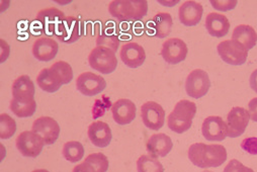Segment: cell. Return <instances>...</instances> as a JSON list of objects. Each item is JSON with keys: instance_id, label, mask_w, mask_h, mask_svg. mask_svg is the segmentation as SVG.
Returning a JSON list of instances; mask_svg holds the SVG:
<instances>
[{"instance_id": "44dd1931", "label": "cell", "mask_w": 257, "mask_h": 172, "mask_svg": "<svg viewBox=\"0 0 257 172\" xmlns=\"http://www.w3.org/2000/svg\"><path fill=\"white\" fill-rule=\"evenodd\" d=\"M35 85L29 75H22L18 77L13 84L14 99L19 101H33L35 100Z\"/></svg>"}, {"instance_id": "f35d334b", "label": "cell", "mask_w": 257, "mask_h": 172, "mask_svg": "<svg viewBox=\"0 0 257 172\" xmlns=\"http://www.w3.org/2000/svg\"><path fill=\"white\" fill-rule=\"evenodd\" d=\"M7 47H8V44L5 42V40H2V49H3V52H2V59H4L5 53H6V55H7V58L10 56V47L6 50Z\"/></svg>"}, {"instance_id": "9c48e42d", "label": "cell", "mask_w": 257, "mask_h": 172, "mask_svg": "<svg viewBox=\"0 0 257 172\" xmlns=\"http://www.w3.org/2000/svg\"><path fill=\"white\" fill-rule=\"evenodd\" d=\"M66 19L60 10L55 8H50L42 10L38 13L36 17V24H38L39 30L45 35L55 36L57 27Z\"/></svg>"}, {"instance_id": "5b68a950", "label": "cell", "mask_w": 257, "mask_h": 172, "mask_svg": "<svg viewBox=\"0 0 257 172\" xmlns=\"http://www.w3.org/2000/svg\"><path fill=\"white\" fill-rule=\"evenodd\" d=\"M217 51L224 62L234 66L244 64L248 57V51L234 40L221 42L217 47Z\"/></svg>"}, {"instance_id": "6da1fadb", "label": "cell", "mask_w": 257, "mask_h": 172, "mask_svg": "<svg viewBox=\"0 0 257 172\" xmlns=\"http://www.w3.org/2000/svg\"><path fill=\"white\" fill-rule=\"evenodd\" d=\"M188 158L192 164L201 168L219 167L226 162L227 151L222 145L196 143L189 147Z\"/></svg>"}, {"instance_id": "ab89813d", "label": "cell", "mask_w": 257, "mask_h": 172, "mask_svg": "<svg viewBox=\"0 0 257 172\" xmlns=\"http://www.w3.org/2000/svg\"><path fill=\"white\" fill-rule=\"evenodd\" d=\"M33 172H50V171H48V170H46V169H36V170H34Z\"/></svg>"}, {"instance_id": "f1b7e54d", "label": "cell", "mask_w": 257, "mask_h": 172, "mask_svg": "<svg viewBox=\"0 0 257 172\" xmlns=\"http://www.w3.org/2000/svg\"><path fill=\"white\" fill-rule=\"evenodd\" d=\"M11 109L19 118H30L36 112L37 102L36 100L19 101L13 98L11 101Z\"/></svg>"}, {"instance_id": "3957f363", "label": "cell", "mask_w": 257, "mask_h": 172, "mask_svg": "<svg viewBox=\"0 0 257 172\" xmlns=\"http://www.w3.org/2000/svg\"><path fill=\"white\" fill-rule=\"evenodd\" d=\"M197 113V104L194 101L182 99L178 101L167 119L168 128L177 134L188 131Z\"/></svg>"}, {"instance_id": "ac0fdd59", "label": "cell", "mask_w": 257, "mask_h": 172, "mask_svg": "<svg viewBox=\"0 0 257 172\" xmlns=\"http://www.w3.org/2000/svg\"><path fill=\"white\" fill-rule=\"evenodd\" d=\"M58 43L48 37H43L35 41L32 53L35 58L42 62H48L53 60L58 54Z\"/></svg>"}, {"instance_id": "836d02e7", "label": "cell", "mask_w": 257, "mask_h": 172, "mask_svg": "<svg viewBox=\"0 0 257 172\" xmlns=\"http://www.w3.org/2000/svg\"><path fill=\"white\" fill-rule=\"evenodd\" d=\"M211 5L212 7L220 12H230L234 10L237 6V0H225V2H222V0H211Z\"/></svg>"}, {"instance_id": "1f68e13d", "label": "cell", "mask_w": 257, "mask_h": 172, "mask_svg": "<svg viewBox=\"0 0 257 172\" xmlns=\"http://www.w3.org/2000/svg\"><path fill=\"white\" fill-rule=\"evenodd\" d=\"M119 38L115 34H109L107 32L101 33L96 39V47L102 46L111 49L114 53L119 47Z\"/></svg>"}, {"instance_id": "30bf717a", "label": "cell", "mask_w": 257, "mask_h": 172, "mask_svg": "<svg viewBox=\"0 0 257 172\" xmlns=\"http://www.w3.org/2000/svg\"><path fill=\"white\" fill-rule=\"evenodd\" d=\"M141 118L148 129L159 131L164 126L165 110L159 103L147 101L141 106Z\"/></svg>"}, {"instance_id": "83f0119b", "label": "cell", "mask_w": 257, "mask_h": 172, "mask_svg": "<svg viewBox=\"0 0 257 172\" xmlns=\"http://www.w3.org/2000/svg\"><path fill=\"white\" fill-rule=\"evenodd\" d=\"M63 156L71 163L79 162L84 156L83 145L78 141H69L63 147Z\"/></svg>"}, {"instance_id": "4316f807", "label": "cell", "mask_w": 257, "mask_h": 172, "mask_svg": "<svg viewBox=\"0 0 257 172\" xmlns=\"http://www.w3.org/2000/svg\"><path fill=\"white\" fill-rule=\"evenodd\" d=\"M153 29L155 33V37L159 39H164L168 35H170L173 21L172 17L167 13H159L153 18Z\"/></svg>"}, {"instance_id": "d4e9b609", "label": "cell", "mask_w": 257, "mask_h": 172, "mask_svg": "<svg viewBox=\"0 0 257 172\" xmlns=\"http://www.w3.org/2000/svg\"><path fill=\"white\" fill-rule=\"evenodd\" d=\"M206 29L212 37L223 38L230 31V22L221 14L211 13L206 19Z\"/></svg>"}, {"instance_id": "52a82bcc", "label": "cell", "mask_w": 257, "mask_h": 172, "mask_svg": "<svg viewBox=\"0 0 257 172\" xmlns=\"http://www.w3.org/2000/svg\"><path fill=\"white\" fill-rule=\"evenodd\" d=\"M211 86V81L208 73L202 69L191 71L185 81V91L188 96L199 99L205 96Z\"/></svg>"}, {"instance_id": "277c9868", "label": "cell", "mask_w": 257, "mask_h": 172, "mask_svg": "<svg viewBox=\"0 0 257 172\" xmlns=\"http://www.w3.org/2000/svg\"><path fill=\"white\" fill-rule=\"evenodd\" d=\"M89 66L100 72L101 74L107 75L112 73L117 66V59L115 53L106 47L98 46L95 47L88 56Z\"/></svg>"}, {"instance_id": "e0dca14e", "label": "cell", "mask_w": 257, "mask_h": 172, "mask_svg": "<svg viewBox=\"0 0 257 172\" xmlns=\"http://www.w3.org/2000/svg\"><path fill=\"white\" fill-rule=\"evenodd\" d=\"M203 136L208 141H223L228 134L226 122L218 116H210L205 119L202 126Z\"/></svg>"}, {"instance_id": "2e32d148", "label": "cell", "mask_w": 257, "mask_h": 172, "mask_svg": "<svg viewBox=\"0 0 257 172\" xmlns=\"http://www.w3.org/2000/svg\"><path fill=\"white\" fill-rule=\"evenodd\" d=\"M111 113L113 121L117 125L124 126L131 124L135 120L137 107L132 100L120 98L112 104Z\"/></svg>"}, {"instance_id": "7c38bea8", "label": "cell", "mask_w": 257, "mask_h": 172, "mask_svg": "<svg viewBox=\"0 0 257 172\" xmlns=\"http://www.w3.org/2000/svg\"><path fill=\"white\" fill-rule=\"evenodd\" d=\"M106 87V81L100 75L84 72L76 79L77 90L85 96H94L101 93Z\"/></svg>"}, {"instance_id": "ffe728a7", "label": "cell", "mask_w": 257, "mask_h": 172, "mask_svg": "<svg viewBox=\"0 0 257 172\" xmlns=\"http://www.w3.org/2000/svg\"><path fill=\"white\" fill-rule=\"evenodd\" d=\"M88 138L97 148L107 147L112 139V133L109 126L101 121H96L88 127Z\"/></svg>"}, {"instance_id": "f546056e", "label": "cell", "mask_w": 257, "mask_h": 172, "mask_svg": "<svg viewBox=\"0 0 257 172\" xmlns=\"http://www.w3.org/2000/svg\"><path fill=\"white\" fill-rule=\"evenodd\" d=\"M138 172H164V167L157 157L142 155L137 160Z\"/></svg>"}, {"instance_id": "5bb4252c", "label": "cell", "mask_w": 257, "mask_h": 172, "mask_svg": "<svg viewBox=\"0 0 257 172\" xmlns=\"http://www.w3.org/2000/svg\"><path fill=\"white\" fill-rule=\"evenodd\" d=\"M119 57L122 63L127 67L138 68L144 64L146 53L141 45L135 42H128L120 48Z\"/></svg>"}, {"instance_id": "d6986e66", "label": "cell", "mask_w": 257, "mask_h": 172, "mask_svg": "<svg viewBox=\"0 0 257 172\" xmlns=\"http://www.w3.org/2000/svg\"><path fill=\"white\" fill-rule=\"evenodd\" d=\"M203 14L204 9L201 4L196 2H185L179 8L178 18L183 26L195 27L202 21Z\"/></svg>"}, {"instance_id": "60d3db41", "label": "cell", "mask_w": 257, "mask_h": 172, "mask_svg": "<svg viewBox=\"0 0 257 172\" xmlns=\"http://www.w3.org/2000/svg\"><path fill=\"white\" fill-rule=\"evenodd\" d=\"M203 172H213V171H209V170H205V171H203Z\"/></svg>"}, {"instance_id": "7402d4cb", "label": "cell", "mask_w": 257, "mask_h": 172, "mask_svg": "<svg viewBox=\"0 0 257 172\" xmlns=\"http://www.w3.org/2000/svg\"><path fill=\"white\" fill-rule=\"evenodd\" d=\"M108 165V159L104 154L92 153L81 164L76 165L72 172H106Z\"/></svg>"}, {"instance_id": "4fadbf2b", "label": "cell", "mask_w": 257, "mask_h": 172, "mask_svg": "<svg viewBox=\"0 0 257 172\" xmlns=\"http://www.w3.org/2000/svg\"><path fill=\"white\" fill-rule=\"evenodd\" d=\"M249 113L243 107L236 106L233 107L227 116V128L228 134L227 137L230 138H238L240 137L246 130L249 123Z\"/></svg>"}, {"instance_id": "4dcf8cb0", "label": "cell", "mask_w": 257, "mask_h": 172, "mask_svg": "<svg viewBox=\"0 0 257 172\" xmlns=\"http://www.w3.org/2000/svg\"><path fill=\"white\" fill-rule=\"evenodd\" d=\"M17 131L16 121L9 116L8 113H3L0 116V138L3 140L11 139Z\"/></svg>"}, {"instance_id": "d6a6232c", "label": "cell", "mask_w": 257, "mask_h": 172, "mask_svg": "<svg viewBox=\"0 0 257 172\" xmlns=\"http://www.w3.org/2000/svg\"><path fill=\"white\" fill-rule=\"evenodd\" d=\"M51 67L59 73V75L64 80V84H68L72 81L73 70H72V67L70 66V64H68L67 62L58 61V62L54 63Z\"/></svg>"}, {"instance_id": "7a4b0ae2", "label": "cell", "mask_w": 257, "mask_h": 172, "mask_svg": "<svg viewBox=\"0 0 257 172\" xmlns=\"http://www.w3.org/2000/svg\"><path fill=\"white\" fill-rule=\"evenodd\" d=\"M108 13L120 22H136L147 15L148 4L145 0H115L109 4Z\"/></svg>"}, {"instance_id": "cb8c5ba5", "label": "cell", "mask_w": 257, "mask_h": 172, "mask_svg": "<svg viewBox=\"0 0 257 172\" xmlns=\"http://www.w3.org/2000/svg\"><path fill=\"white\" fill-rule=\"evenodd\" d=\"M173 147V143L169 136L159 133L152 135L146 145L150 155L155 157H165L169 154Z\"/></svg>"}, {"instance_id": "8fae6325", "label": "cell", "mask_w": 257, "mask_h": 172, "mask_svg": "<svg viewBox=\"0 0 257 172\" xmlns=\"http://www.w3.org/2000/svg\"><path fill=\"white\" fill-rule=\"evenodd\" d=\"M188 53L186 44L178 38H172L163 43L161 56L165 62L171 65L178 64L185 60Z\"/></svg>"}, {"instance_id": "74e56055", "label": "cell", "mask_w": 257, "mask_h": 172, "mask_svg": "<svg viewBox=\"0 0 257 172\" xmlns=\"http://www.w3.org/2000/svg\"><path fill=\"white\" fill-rule=\"evenodd\" d=\"M249 83H250V87L251 89L257 93V69L254 70L251 75H250V79H249Z\"/></svg>"}, {"instance_id": "d590c367", "label": "cell", "mask_w": 257, "mask_h": 172, "mask_svg": "<svg viewBox=\"0 0 257 172\" xmlns=\"http://www.w3.org/2000/svg\"><path fill=\"white\" fill-rule=\"evenodd\" d=\"M241 148L251 155H257V138H245L241 143Z\"/></svg>"}, {"instance_id": "603a6c76", "label": "cell", "mask_w": 257, "mask_h": 172, "mask_svg": "<svg viewBox=\"0 0 257 172\" xmlns=\"http://www.w3.org/2000/svg\"><path fill=\"white\" fill-rule=\"evenodd\" d=\"M37 83L43 91L54 93L61 88V86L64 84V80L56 70L50 67L43 69L39 73L37 77Z\"/></svg>"}, {"instance_id": "8992f818", "label": "cell", "mask_w": 257, "mask_h": 172, "mask_svg": "<svg viewBox=\"0 0 257 172\" xmlns=\"http://www.w3.org/2000/svg\"><path fill=\"white\" fill-rule=\"evenodd\" d=\"M83 34V23L75 17H66L56 29L55 37L64 44L77 42Z\"/></svg>"}, {"instance_id": "ba28073f", "label": "cell", "mask_w": 257, "mask_h": 172, "mask_svg": "<svg viewBox=\"0 0 257 172\" xmlns=\"http://www.w3.org/2000/svg\"><path fill=\"white\" fill-rule=\"evenodd\" d=\"M16 146L25 157L36 158L41 154L45 142L43 138L35 132L25 131L17 138Z\"/></svg>"}, {"instance_id": "484cf974", "label": "cell", "mask_w": 257, "mask_h": 172, "mask_svg": "<svg viewBox=\"0 0 257 172\" xmlns=\"http://www.w3.org/2000/svg\"><path fill=\"white\" fill-rule=\"evenodd\" d=\"M232 40L238 42L247 51H249L254 48L257 43V34L251 26L240 25L234 29Z\"/></svg>"}, {"instance_id": "e575fe53", "label": "cell", "mask_w": 257, "mask_h": 172, "mask_svg": "<svg viewBox=\"0 0 257 172\" xmlns=\"http://www.w3.org/2000/svg\"><path fill=\"white\" fill-rule=\"evenodd\" d=\"M223 172H254V170L245 166L237 159H232L226 165Z\"/></svg>"}, {"instance_id": "8d00e7d4", "label": "cell", "mask_w": 257, "mask_h": 172, "mask_svg": "<svg viewBox=\"0 0 257 172\" xmlns=\"http://www.w3.org/2000/svg\"><path fill=\"white\" fill-rule=\"evenodd\" d=\"M248 113H249L250 120L257 123V97H254L249 101Z\"/></svg>"}, {"instance_id": "9a60e30c", "label": "cell", "mask_w": 257, "mask_h": 172, "mask_svg": "<svg viewBox=\"0 0 257 172\" xmlns=\"http://www.w3.org/2000/svg\"><path fill=\"white\" fill-rule=\"evenodd\" d=\"M32 131L43 138L45 145H52L59 138L60 126L53 118L41 117L34 122Z\"/></svg>"}]
</instances>
